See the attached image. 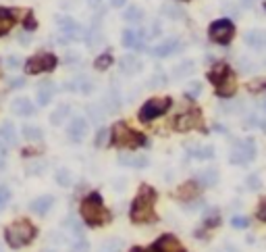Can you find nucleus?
<instances>
[{
	"mask_svg": "<svg viewBox=\"0 0 266 252\" xmlns=\"http://www.w3.org/2000/svg\"><path fill=\"white\" fill-rule=\"evenodd\" d=\"M154 203H156V190L150 186H141L133 205H131V221L133 223H150L156 219L154 215Z\"/></svg>",
	"mask_w": 266,
	"mask_h": 252,
	"instance_id": "nucleus-1",
	"label": "nucleus"
},
{
	"mask_svg": "<svg viewBox=\"0 0 266 252\" xmlns=\"http://www.w3.org/2000/svg\"><path fill=\"white\" fill-rule=\"evenodd\" d=\"M81 219L87 223V225H104L111 221V213L104 209L102 205V198L98 192H92L90 196H85L81 200Z\"/></svg>",
	"mask_w": 266,
	"mask_h": 252,
	"instance_id": "nucleus-2",
	"label": "nucleus"
},
{
	"mask_svg": "<svg viewBox=\"0 0 266 252\" xmlns=\"http://www.w3.org/2000/svg\"><path fill=\"white\" fill-rule=\"evenodd\" d=\"M111 144L115 148H129V150H135V148H141V146H146L148 140L144 133H139L131 127H127V123H115L111 127Z\"/></svg>",
	"mask_w": 266,
	"mask_h": 252,
	"instance_id": "nucleus-3",
	"label": "nucleus"
},
{
	"mask_svg": "<svg viewBox=\"0 0 266 252\" xmlns=\"http://www.w3.org/2000/svg\"><path fill=\"white\" fill-rule=\"evenodd\" d=\"M208 79L215 83L217 88V94L221 98H231L237 90V83H235V77L231 73V69H229L227 63H217L212 69L208 71Z\"/></svg>",
	"mask_w": 266,
	"mask_h": 252,
	"instance_id": "nucleus-4",
	"label": "nucleus"
},
{
	"mask_svg": "<svg viewBox=\"0 0 266 252\" xmlns=\"http://www.w3.org/2000/svg\"><path fill=\"white\" fill-rule=\"evenodd\" d=\"M5 238L11 248H23L35 238V227L29 221H17L7 227Z\"/></svg>",
	"mask_w": 266,
	"mask_h": 252,
	"instance_id": "nucleus-5",
	"label": "nucleus"
},
{
	"mask_svg": "<svg viewBox=\"0 0 266 252\" xmlns=\"http://www.w3.org/2000/svg\"><path fill=\"white\" fill-rule=\"evenodd\" d=\"M171 98L169 96H161V98H150L148 103L139 109V121L141 123H150L154 119H158L161 115H165L171 109Z\"/></svg>",
	"mask_w": 266,
	"mask_h": 252,
	"instance_id": "nucleus-6",
	"label": "nucleus"
},
{
	"mask_svg": "<svg viewBox=\"0 0 266 252\" xmlns=\"http://www.w3.org/2000/svg\"><path fill=\"white\" fill-rule=\"evenodd\" d=\"M57 57L50 55V53H40L31 59L25 61V73L27 75H38V73H46V71H52L57 67Z\"/></svg>",
	"mask_w": 266,
	"mask_h": 252,
	"instance_id": "nucleus-7",
	"label": "nucleus"
},
{
	"mask_svg": "<svg viewBox=\"0 0 266 252\" xmlns=\"http://www.w3.org/2000/svg\"><path fill=\"white\" fill-rule=\"evenodd\" d=\"M57 23H59V29L61 33H65V36L69 40H75V42H81L87 38V31L81 23H77L73 17H69V15H59L57 17Z\"/></svg>",
	"mask_w": 266,
	"mask_h": 252,
	"instance_id": "nucleus-8",
	"label": "nucleus"
},
{
	"mask_svg": "<svg viewBox=\"0 0 266 252\" xmlns=\"http://www.w3.org/2000/svg\"><path fill=\"white\" fill-rule=\"evenodd\" d=\"M208 36L212 42L217 44H229L235 36V25L229 19H219L208 27Z\"/></svg>",
	"mask_w": 266,
	"mask_h": 252,
	"instance_id": "nucleus-9",
	"label": "nucleus"
},
{
	"mask_svg": "<svg viewBox=\"0 0 266 252\" xmlns=\"http://www.w3.org/2000/svg\"><path fill=\"white\" fill-rule=\"evenodd\" d=\"M256 157V146H254V140L247 138V140H241V142H235L233 150H231V163L233 165H247L252 163Z\"/></svg>",
	"mask_w": 266,
	"mask_h": 252,
	"instance_id": "nucleus-10",
	"label": "nucleus"
},
{
	"mask_svg": "<svg viewBox=\"0 0 266 252\" xmlns=\"http://www.w3.org/2000/svg\"><path fill=\"white\" fill-rule=\"evenodd\" d=\"M87 133H90V123L83 117H73L71 123L67 125V136L73 142H83Z\"/></svg>",
	"mask_w": 266,
	"mask_h": 252,
	"instance_id": "nucleus-11",
	"label": "nucleus"
},
{
	"mask_svg": "<svg viewBox=\"0 0 266 252\" xmlns=\"http://www.w3.org/2000/svg\"><path fill=\"white\" fill-rule=\"evenodd\" d=\"M202 125V115L200 111H187V113H181L179 117L175 119V129L177 131H189V129H196Z\"/></svg>",
	"mask_w": 266,
	"mask_h": 252,
	"instance_id": "nucleus-12",
	"label": "nucleus"
},
{
	"mask_svg": "<svg viewBox=\"0 0 266 252\" xmlns=\"http://www.w3.org/2000/svg\"><path fill=\"white\" fill-rule=\"evenodd\" d=\"M179 48H181V42H179V40H177V38H167V40H163V42H158L156 46H152L150 53H152L154 57H158V59H167V57H171L173 53H177Z\"/></svg>",
	"mask_w": 266,
	"mask_h": 252,
	"instance_id": "nucleus-13",
	"label": "nucleus"
},
{
	"mask_svg": "<svg viewBox=\"0 0 266 252\" xmlns=\"http://www.w3.org/2000/svg\"><path fill=\"white\" fill-rule=\"evenodd\" d=\"M123 46L125 48H133V50H139L144 48V31L141 29H125L123 31Z\"/></svg>",
	"mask_w": 266,
	"mask_h": 252,
	"instance_id": "nucleus-14",
	"label": "nucleus"
},
{
	"mask_svg": "<svg viewBox=\"0 0 266 252\" xmlns=\"http://www.w3.org/2000/svg\"><path fill=\"white\" fill-rule=\"evenodd\" d=\"M156 252H185V248L181 246V242L177 240L175 236H163L158 238V242L154 244Z\"/></svg>",
	"mask_w": 266,
	"mask_h": 252,
	"instance_id": "nucleus-15",
	"label": "nucleus"
},
{
	"mask_svg": "<svg viewBox=\"0 0 266 252\" xmlns=\"http://www.w3.org/2000/svg\"><path fill=\"white\" fill-rule=\"evenodd\" d=\"M55 92H57V86H55L52 81H44V83H40L38 94H35V103H38L40 107L50 105V100L55 98Z\"/></svg>",
	"mask_w": 266,
	"mask_h": 252,
	"instance_id": "nucleus-16",
	"label": "nucleus"
},
{
	"mask_svg": "<svg viewBox=\"0 0 266 252\" xmlns=\"http://www.w3.org/2000/svg\"><path fill=\"white\" fill-rule=\"evenodd\" d=\"M11 111L19 117H31L35 113V107L29 98H15L11 103Z\"/></svg>",
	"mask_w": 266,
	"mask_h": 252,
	"instance_id": "nucleus-17",
	"label": "nucleus"
},
{
	"mask_svg": "<svg viewBox=\"0 0 266 252\" xmlns=\"http://www.w3.org/2000/svg\"><path fill=\"white\" fill-rule=\"evenodd\" d=\"M0 142H5L7 148L17 146V127L13 125V121H3L0 123Z\"/></svg>",
	"mask_w": 266,
	"mask_h": 252,
	"instance_id": "nucleus-18",
	"label": "nucleus"
},
{
	"mask_svg": "<svg viewBox=\"0 0 266 252\" xmlns=\"http://www.w3.org/2000/svg\"><path fill=\"white\" fill-rule=\"evenodd\" d=\"M119 163H121L123 167L144 169V167H148V157H144V155H127V153H121V155H119Z\"/></svg>",
	"mask_w": 266,
	"mask_h": 252,
	"instance_id": "nucleus-19",
	"label": "nucleus"
},
{
	"mask_svg": "<svg viewBox=\"0 0 266 252\" xmlns=\"http://www.w3.org/2000/svg\"><path fill=\"white\" fill-rule=\"evenodd\" d=\"M52 205H55V198L48 196V194H44V196H38L35 200H31L29 209H31L35 215H46V213L52 209Z\"/></svg>",
	"mask_w": 266,
	"mask_h": 252,
	"instance_id": "nucleus-20",
	"label": "nucleus"
},
{
	"mask_svg": "<svg viewBox=\"0 0 266 252\" xmlns=\"http://www.w3.org/2000/svg\"><path fill=\"white\" fill-rule=\"evenodd\" d=\"M65 90L79 92V94H92L94 92V83H92L90 77H77V79H73V83L65 86Z\"/></svg>",
	"mask_w": 266,
	"mask_h": 252,
	"instance_id": "nucleus-21",
	"label": "nucleus"
},
{
	"mask_svg": "<svg viewBox=\"0 0 266 252\" xmlns=\"http://www.w3.org/2000/svg\"><path fill=\"white\" fill-rule=\"evenodd\" d=\"M245 42H247V46H252L256 50H262L266 46V29H252V31H247Z\"/></svg>",
	"mask_w": 266,
	"mask_h": 252,
	"instance_id": "nucleus-22",
	"label": "nucleus"
},
{
	"mask_svg": "<svg viewBox=\"0 0 266 252\" xmlns=\"http://www.w3.org/2000/svg\"><path fill=\"white\" fill-rule=\"evenodd\" d=\"M119 67H121L123 73L133 75V73H137V71L141 69V63H139V59H135L133 55H125V57L119 61Z\"/></svg>",
	"mask_w": 266,
	"mask_h": 252,
	"instance_id": "nucleus-23",
	"label": "nucleus"
},
{
	"mask_svg": "<svg viewBox=\"0 0 266 252\" xmlns=\"http://www.w3.org/2000/svg\"><path fill=\"white\" fill-rule=\"evenodd\" d=\"M15 13L9 11V9H0V36H5V33H9L15 25Z\"/></svg>",
	"mask_w": 266,
	"mask_h": 252,
	"instance_id": "nucleus-24",
	"label": "nucleus"
},
{
	"mask_svg": "<svg viewBox=\"0 0 266 252\" xmlns=\"http://www.w3.org/2000/svg\"><path fill=\"white\" fill-rule=\"evenodd\" d=\"M198 194H200L198 181H187V183H183L179 190H177V198H181V200H193Z\"/></svg>",
	"mask_w": 266,
	"mask_h": 252,
	"instance_id": "nucleus-25",
	"label": "nucleus"
},
{
	"mask_svg": "<svg viewBox=\"0 0 266 252\" xmlns=\"http://www.w3.org/2000/svg\"><path fill=\"white\" fill-rule=\"evenodd\" d=\"M187 153H189V157L200 159V161H206V159H212V157H215V150H212L210 146H196V144H189V146H187Z\"/></svg>",
	"mask_w": 266,
	"mask_h": 252,
	"instance_id": "nucleus-26",
	"label": "nucleus"
},
{
	"mask_svg": "<svg viewBox=\"0 0 266 252\" xmlns=\"http://www.w3.org/2000/svg\"><path fill=\"white\" fill-rule=\"evenodd\" d=\"M198 186H215L219 181V171L217 169H204L198 173Z\"/></svg>",
	"mask_w": 266,
	"mask_h": 252,
	"instance_id": "nucleus-27",
	"label": "nucleus"
},
{
	"mask_svg": "<svg viewBox=\"0 0 266 252\" xmlns=\"http://www.w3.org/2000/svg\"><path fill=\"white\" fill-rule=\"evenodd\" d=\"M69 111H71L69 105H61L55 113L50 115V123H52V125H61V123L67 119V117H69Z\"/></svg>",
	"mask_w": 266,
	"mask_h": 252,
	"instance_id": "nucleus-28",
	"label": "nucleus"
},
{
	"mask_svg": "<svg viewBox=\"0 0 266 252\" xmlns=\"http://www.w3.org/2000/svg\"><path fill=\"white\" fill-rule=\"evenodd\" d=\"M23 136L29 140V142H40L44 138V131L40 127H35V125H25L23 127Z\"/></svg>",
	"mask_w": 266,
	"mask_h": 252,
	"instance_id": "nucleus-29",
	"label": "nucleus"
},
{
	"mask_svg": "<svg viewBox=\"0 0 266 252\" xmlns=\"http://www.w3.org/2000/svg\"><path fill=\"white\" fill-rule=\"evenodd\" d=\"M55 179H57L59 186L67 188V186H71V183H73V173H71L69 169H65V167H63V169H59V171H57Z\"/></svg>",
	"mask_w": 266,
	"mask_h": 252,
	"instance_id": "nucleus-30",
	"label": "nucleus"
},
{
	"mask_svg": "<svg viewBox=\"0 0 266 252\" xmlns=\"http://www.w3.org/2000/svg\"><path fill=\"white\" fill-rule=\"evenodd\" d=\"M115 63V59H113V55H109V53H104V55H100L96 61H94V67L98 71H106L109 67Z\"/></svg>",
	"mask_w": 266,
	"mask_h": 252,
	"instance_id": "nucleus-31",
	"label": "nucleus"
},
{
	"mask_svg": "<svg viewBox=\"0 0 266 252\" xmlns=\"http://www.w3.org/2000/svg\"><path fill=\"white\" fill-rule=\"evenodd\" d=\"M123 250V240H117V238H111V240H106L98 252H121Z\"/></svg>",
	"mask_w": 266,
	"mask_h": 252,
	"instance_id": "nucleus-32",
	"label": "nucleus"
},
{
	"mask_svg": "<svg viewBox=\"0 0 266 252\" xmlns=\"http://www.w3.org/2000/svg\"><path fill=\"white\" fill-rule=\"evenodd\" d=\"M65 227L71 231V233H73V236L79 240L81 238V225H79V221L75 219V217H69V219L65 221Z\"/></svg>",
	"mask_w": 266,
	"mask_h": 252,
	"instance_id": "nucleus-33",
	"label": "nucleus"
},
{
	"mask_svg": "<svg viewBox=\"0 0 266 252\" xmlns=\"http://www.w3.org/2000/svg\"><path fill=\"white\" fill-rule=\"evenodd\" d=\"M123 17H125L127 21H139L141 17H144V13H141V9H139V7H135V5H133V7H129L125 13H123Z\"/></svg>",
	"mask_w": 266,
	"mask_h": 252,
	"instance_id": "nucleus-34",
	"label": "nucleus"
},
{
	"mask_svg": "<svg viewBox=\"0 0 266 252\" xmlns=\"http://www.w3.org/2000/svg\"><path fill=\"white\" fill-rule=\"evenodd\" d=\"M109 131L111 129H106V127H100L98 129V133H96V146L98 148H102V146L109 144Z\"/></svg>",
	"mask_w": 266,
	"mask_h": 252,
	"instance_id": "nucleus-35",
	"label": "nucleus"
},
{
	"mask_svg": "<svg viewBox=\"0 0 266 252\" xmlns=\"http://www.w3.org/2000/svg\"><path fill=\"white\" fill-rule=\"evenodd\" d=\"M231 225L235 229H245L247 225H250V219H247V217H243V215H237V217H233V219H231Z\"/></svg>",
	"mask_w": 266,
	"mask_h": 252,
	"instance_id": "nucleus-36",
	"label": "nucleus"
},
{
	"mask_svg": "<svg viewBox=\"0 0 266 252\" xmlns=\"http://www.w3.org/2000/svg\"><path fill=\"white\" fill-rule=\"evenodd\" d=\"M247 90H250V92H266V79L250 81V83H247Z\"/></svg>",
	"mask_w": 266,
	"mask_h": 252,
	"instance_id": "nucleus-37",
	"label": "nucleus"
},
{
	"mask_svg": "<svg viewBox=\"0 0 266 252\" xmlns=\"http://www.w3.org/2000/svg\"><path fill=\"white\" fill-rule=\"evenodd\" d=\"M219 219H221V217H219V213H217V211H210V213L206 215L204 223H206L208 227H215V225H219Z\"/></svg>",
	"mask_w": 266,
	"mask_h": 252,
	"instance_id": "nucleus-38",
	"label": "nucleus"
},
{
	"mask_svg": "<svg viewBox=\"0 0 266 252\" xmlns=\"http://www.w3.org/2000/svg\"><path fill=\"white\" fill-rule=\"evenodd\" d=\"M9 200H11V190L7 186H0V209H5Z\"/></svg>",
	"mask_w": 266,
	"mask_h": 252,
	"instance_id": "nucleus-39",
	"label": "nucleus"
},
{
	"mask_svg": "<svg viewBox=\"0 0 266 252\" xmlns=\"http://www.w3.org/2000/svg\"><path fill=\"white\" fill-rule=\"evenodd\" d=\"M165 15L173 17V19H181V17H183V11H181V9H175V7H165Z\"/></svg>",
	"mask_w": 266,
	"mask_h": 252,
	"instance_id": "nucleus-40",
	"label": "nucleus"
},
{
	"mask_svg": "<svg viewBox=\"0 0 266 252\" xmlns=\"http://www.w3.org/2000/svg\"><path fill=\"white\" fill-rule=\"evenodd\" d=\"M87 250H90V244H87V240H83V238H79L73 246V252H87Z\"/></svg>",
	"mask_w": 266,
	"mask_h": 252,
	"instance_id": "nucleus-41",
	"label": "nucleus"
},
{
	"mask_svg": "<svg viewBox=\"0 0 266 252\" xmlns=\"http://www.w3.org/2000/svg\"><path fill=\"white\" fill-rule=\"evenodd\" d=\"M191 71H193V65H191V61H187V65H181V67H177L175 75H187V73H191Z\"/></svg>",
	"mask_w": 266,
	"mask_h": 252,
	"instance_id": "nucleus-42",
	"label": "nucleus"
},
{
	"mask_svg": "<svg viewBox=\"0 0 266 252\" xmlns=\"http://www.w3.org/2000/svg\"><path fill=\"white\" fill-rule=\"evenodd\" d=\"M23 25H25L27 31H33V29H35V19H33V15H31L29 11L25 13V21H23Z\"/></svg>",
	"mask_w": 266,
	"mask_h": 252,
	"instance_id": "nucleus-43",
	"label": "nucleus"
},
{
	"mask_svg": "<svg viewBox=\"0 0 266 252\" xmlns=\"http://www.w3.org/2000/svg\"><path fill=\"white\" fill-rule=\"evenodd\" d=\"M256 215H258V219H260V221L266 223V200H262V203L258 205V213H256Z\"/></svg>",
	"mask_w": 266,
	"mask_h": 252,
	"instance_id": "nucleus-44",
	"label": "nucleus"
},
{
	"mask_svg": "<svg viewBox=\"0 0 266 252\" xmlns=\"http://www.w3.org/2000/svg\"><path fill=\"white\" fill-rule=\"evenodd\" d=\"M44 169H46V163H42V161H40V163H35V165H31L29 169H27V173H42Z\"/></svg>",
	"mask_w": 266,
	"mask_h": 252,
	"instance_id": "nucleus-45",
	"label": "nucleus"
},
{
	"mask_svg": "<svg viewBox=\"0 0 266 252\" xmlns=\"http://www.w3.org/2000/svg\"><path fill=\"white\" fill-rule=\"evenodd\" d=\"M200 92H202V86H200V83H193V86H189V90H187V96L189 98H196Z\"/></svg>",
	"mask_w": 266,
	"mask_h": 252,
	"instance_id": "nucleus-46",
	"label": "nucleus"
},
{
	"mask_svg": "<svg viewBox=\"0 0 266 252\" xmlns=\"http://www.w3.org/2000/svg\"><path fill=\"white\" fill-rule=\"evenodd\" d=\"M247 186H250V188H260V177L258 175H250V177H247Z\"/></svg>",
	"mask_w": 266,
	"mask_h": 252,
	"instance_id": "nucleus-47",
	"label": "nucleus"
},
{
	"mask_svg": "<svg viewBox=\"0 0 266 252\" xmlns=\"http://www.w3.org/2000/svg\"><path fill=\"white\" fill-rule=\"evenodd\" d=\"M19 59H17V57H9L7 59V67H9V69H15V67H19Z\"/></svg>",
	"mask_w": 266,
	"mask_h": 252,
	"instance_id": "nucleus-48",
	"label": "nucleus"
},
{
	"mask_svg": "<svg viewBox=\"0 0 266 252\" xmlns=\"http://www.w3.org/2000/svg\"><path fill=\"white\" fill-rule=\"evenodd\" d=\"M11 86H13V88H21V86H25V81H23L21 77H17V79L11 81Z\"/></svg>",
	"mask_w": 266,
	"mask_h": 252,
	"instance_id": "nucleus-49",
	"label": "nucleus"
},
{
	"mask_svg": "<svg viewBox=\"0 0 266 252\" xmlns=\"http://www.w3.org/2000/svg\"><path fill=\"white\" fill-rule=\"evenodd\" d=\"M125 3H127V0H111V5H113L115 9H121V7H125Z\"/></svg>",
	"mask_w": 266,
	"mask_h": 252,
	"instance_id": "nucleus-50",
	"label": "nucleus"
},
{
	"mask_svg": "<svg viewBox=\"0 0 266 252\" xmlns=\"http://www.w3.org/2000/svg\"><path fill=\"white\" fill-rule=\"evenodd\" d=\"M219 252H237V250H235L233 246H223V248H221Z\"/></svg>",
	"mask_w": 266,
	"mask_h": 252,
	"instance_id": "nucleus-51",
	"label": "nucleus"
},
{
	"mask_svg": "<svg viewBox=\"0 0 266 252\" xmlns=\"http://www.w3.org/2000/svg\"><path fill=\"white\" fill-rule=\"evenodd\" d=\"M90 5H100V0H87Z\"/></svg>",
	"mask_w": 266,
	"mask_h": 252,
	"instance_id": "nucleus-52",
	"label": "nucleus"
},
{
	"mask_svg": "<svg viewBox=\"0 0 266 252\" xmlns=\"http://www.w3.org/2000/svg\"><path fill=\"white\" fill-rule=\"evenodd\" d=\"M131 252H144V250H141V248H133Z\"/></svg>",
	"mask_w": 266,
	"mask_h": 252,
	"instance_id": "nucleus-53",
	"label": "nucleus"
},
{
	"mask_svg": "<svg viewBox=\"0 0 266 252\" xmlns=\"http://www.w3.org/2000/svg\"><path fill=\"white\" fill-rule=\"evenodd\" d=\"M146 252H156V250H154V246H152V248H150V250H146Z\"/></svg>",
	"mask_w": 266,
	"mask_h": 252,
	"instance_id": "nucleus-54",
	"label": "nucleus"
},
{
	"mask_svg": "<svg viewBox=\"0 0 266 252\" xmlns=\"http://www.w3.org/2000/svg\"><path fill=\"white\" fill-rule=\"evenodd\" d=\"M177 3H187V0H177Z\"/></svg>",
	"mask_w": 266,
	"mask_h": 252,
	"instance_id": "nucleus-55",
	"label": "nucleus"
},
{
	"mask_svg": "<svg viewBox=\"0 0 266 252\" xmlns=\"http://www.w3.org/2000/svg\"><path fill=\"white\" fill-rule=\"evenodd\" d=\"M44 252H57V250H44Z\"/></svg>",
	"mask_w": 266,
	"mask_h": 252,
	"instance_id": "nucleus-56",
	"label": "nucleus"
},
{
	"mask_svg": "<svg viewBox=\"0 0 266 252\" xmlns=\"http://www.w3.org/2000/svg\"><path fill=\"white\" fill-rule=\"evenodd\" d=\"M245 3H247V5H250V3H252V0H245Z\"/></svg>",
	"mask_w": 266,
	"mask_h": 252,
	"instance_id": "nucleus-57",
	"label": "nucleus"
},
{
	"mask_svg": "<svg viewBox=\"0 0 266 252\" xmlns=\"http://www.w3.org/2000/svg\"><path fill=\"white\" fill-rule=\"evenodd\" d=\"M264 111H266V103H264Z\"/></svg>",
	"mask_w": 266,
	"mask_h": 252,
	"instance_id": "nucleus-58",
	"label": "nucleus"
}]
</instances>
